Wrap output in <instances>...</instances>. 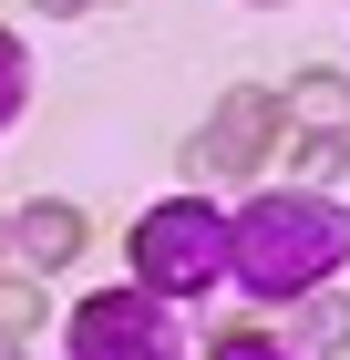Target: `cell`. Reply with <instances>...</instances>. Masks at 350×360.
I'll list each match as a JSON object with an SVG mask.
<instances>
[{"label":"cell","mask_w":350,"mask_h":360,"mask_svg":"<svg viewBox=\"0 0 350 360\" xmlns=\"http://www.w3.org/2000/svg\"><path fill=\"white\" fill-rule=\"evenodd\" d=\"M31 11H52V21H73V11H93V0H31Z\"/></svg>","instance_id":"cell-12"},{"label":"cell","mask_w":350,"mask_h":360,"mask_svg":"<svg viewBox=\"0 0 350 360\" xmlns=\"http://www.w3.org/2000/svg\"><path fill=\"white\" fill-rule=\"evenodd\" d=\"M62 340H73V360H175L186 350V319H175V299L165 288H93V299L62 319Z\"/></svg>","instance_id":"cell-3"},{"label":"cell","mask_w":350,"mask_h":360,"mask_svg":"<svg viewBox=\"0 0 350 360\" xmlns=\"http://www.w3.org/2000/svg\"><path fill=\"white\" fill-rule=\"evenodd\" d=\"M278 165H289V186H330V175L350 165V144H340V134H289Z\"/></svg>","instance_id":"cell-8"},{"label":"cell","mask_w":350,"mask_h":360,"mask_svg":"<svg viewBox=\"0 0 350 360\" xmlns=\"http://www.w3.org/2000/svg\"><path fill=\"white\" fill-rule=\"evenodd\" d=\"M0 319H11V330H31V319H42V288H31V268H21V278H0Z\"/></svg>","instance_id":"cell-11"},{"label":"cell","mask_w":350,"mask_h":360,"mask_svg":"<svg viewBox=\"0 0 350 360\" xmlns=\"http://www.w3.org/2000/svg\"><path fill=\"white\" fill-rule=\"evenodd\" d=\"M289 124L299 134H340L350 124V72H299L289 83Z\"/></svg>","instance_id":"cell-6"},{"label":"cell","mask_w":350,"mask_h":360,"mask_svg":"<svg viewBox=\"0 0 350 360\" xmlns=\"http://www.w3.org/2000/svg\"><path fill=\"white\" fill-rule=\"evenodd\" d=\"M73 257H82V217L62 206V195H42V206H21V217H11V268L52 278V268H73Z\"/></svg>","instance_id":"cell-5"},{"label":"cell","mask_w":350,"mask_h":360,"mask_svg":"<svg viewBox=\"0 0 350 360\" xmlns=\"http://www.w3.org/2000/svg\"><path fill=\"white\" fill-rule=\"evenodd\" d=\"M206 360H299V340H268V330H227Z\"/></svg>","instance_id":"cell-9"},{"label":"cell","mask_w":350,"mask_h":360,"mask_svg":"<svg viewBox=\"0 0 350 360\" xmlns=\"http://www.w3.org/2000/svg\"><path fill=\"white\" fill-rule=\"evenodd\" d=\"M278 113H289V103H278V93L237 83V93H227V103H216V124H206V134H196V155H206L216 175H258V165H268V134H278Z\"/></svg>","instance_id":"cell-4"},{"label":"cell","mask_w":350,"mask_h":360,"mask_svg":"<svg viewBox=\"0 0 350 360\" xmlns=\"http://www.w3.org/2000/svg\"><path fill=\"white\" fill-rule=\"evenodd\" d=\"M237 278L258 299H309L330 268L350 257V217L330 206L320 186H278V195H247L237 217Z\"/></svg>","instance_id":"cell-1"},{"label":"cell","mask_w":350,"mask_h":360,"mask_svg":"<svg viewBox=\"0 0 350 360\" xmlns=\"http://www.w3.org/2000/svg\"><path fill=\"white\" fill-rule=\"evenodd\" d=\"M21 103H31V62H21V41L0 31V124H11Z\"/></svg>","instance_id":"cell-10"},{"label":"cell","mask_w":350,"mask_h":360,"mask_svg":"<svg viewBox=\"0 0 350 360\" xmlns=\"http://www.w3.org/2000/svg\"><path fill=\"white\" fill-rule=\"evenodd\" d=\"M299 360H340L350 350V299H330V288H309V299H299Z\"/></svg>","instance_id":"cell-7"},{"label":"cell","mask_w":350,"mask_h":360,"mask_svg":"<svg viewBox=\"0 0 350 360\" xmlns=\"http://www.w3.org/2000/svg\"><path fill=\"white\" fill-rule=\"evenodd\" d=\"M135 278L165 288L175 309L206 299L216 278H237V226L216 217V206H196V195H165V206H144V226H135Z\"/></svg>","instance_id":"cell-2"},{"label":"cell","mask_w":350,"mask_h":360,"mask_svg":"<svg viewBox=\"0 0 350 360\" xmlns=\"http://www.w3.org/2000/svg\"><path fill=\"white\" fill-rule=\"evenodd\" d=\"M21 340H31V330H11V319H0V360H21Z\"/></svg>","instance_id":"cell-13"},{"label":"cell","mask_w":350,"mask_h":360,"mask_svg":"<svg viewBox=\"0 0 350 360\" xmlns=\"http://www.w3.org/2000/svg\"><path fill=\"white\" fill-rule=\"evenodd\" d=\"M0 257H11V226H0Z\"/></svg>","instance_id":"cell-14"}]
</instances>
